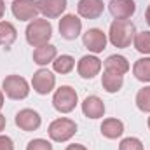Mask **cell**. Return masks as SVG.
Instances as JSON below:
<instances>
[{"instance_id": "cb8c5ba5", "label": "cell", "mask_w": 150, "mask_h": 150, "mask_svg": "<svg viewBox=\"0 0 150 150\" xmlns=\"http://www.w3.org/2000/svg\"><path fill=\"white\" fill-rule=\"evenodd\" d=\"M136 107L142 110V112H150V86L142 87L138 93H136Z\"/></svg>"}, {"instance_id": "ffe728a7", "label": "cell", "mask_w": 150, "mask_h": 150, "mask_svg": "<svg viewBox=\"0 0 150 150\" xmlns=\"http://www.w3.org/2000/svg\"><path fill=\"white\" fill-rule=\"evenodd\" d=\"M18 38V32L12 23L9 21H0V47L9 49Z\"/></svg>"}, {"instance_id": "7402d4cb", "label": "cell", "mask_w": 150, "mask_h": 150, "mask_svg": "<svg viewBox=\"0 0 150 150\" xmlns=\"http://www.w3.org/2000/svg\"><path fill=\"white\" fill-rule=\"evenodd\" d=\"M133 75L140 82H150V58H142L133 65Z\"/></svg>"}, {"instance_id": "5b68a950", "label": "cell", "mask_w": 150, "mask_h": 150, "mask_svg": "<svg viewBox=\"0 0 150 150\" xmlns=\"http://www.w3.org/2000/svg\"><path fill=\"white\" fill-rule=\"evenodd\" d=\"M2 91L11 100H25L30 94V84L19 75H9L2 82Z\"/></svg>"}, {"instance_id": "d6a6232c", "label": "cell", "mask_w": 150, "mask_h": 150, "mask_svg": "<svg viewBox=\"0 0 150 150\" xmlns=\"http://www.w3.org/2000/svg\"><path fill=\"white\" fill-rule=\"evenodd\" d=\"M147 124H149V129H150V117H149V122H147Z\"/></svg>"}, {"instance_id": "1f68e13d", "label": "cell", "mask_w": 150, "mask_h": 150, "mask_svg": "<svg viewBox=\"0 0 150 150\" xmlns=\"http://www.w3.org/2000/svg\"><path fill=\"white\" fill-rule=\"evenodd\" d=\"M4 107V91H0V110Z\"/></svg>"}, {"instance_id": "277c9868", "label": "cell", "mask_w": 150, "mask_h": 150, "mask_svg": "<svg viewBox=\"0 0 150 150\" xmlns=\"http://www.w3.org/2000/svg\"><path fill=\"white\" fill-rule=\"evenodd\" d=\"M79 101L77 91L70 86H61L56 89L54 96H52V107L58 110L59 113H70L75 110Z\"/></svg>"}, {"instance_id": "7a4b0ae2", "label": "cell", "mask_w": 150, "mask_h": 150, "mask_svg": "<svg viewBox=\"0 0 150 150\" xmlns=\"http://www.w3.org/2000/svg\"><path fill=\"white\" fill-rule=\"evenodd\" d=\"M25 35H26V42L32 47H40V45L49 44V40L52 37V26L49 19H33L28 23Z\"/></svg>"}, {"instance_id": "9a60e30c", "label": "cell", "mask_w": 150, "mask_h": 150, "mask_svg": "<svg viewBox=\"0 0 150 150\" xmlns=\"http://www.w3.org/2000/svg\"><path fill=\"white\" fill-rule=\"evenodd\" d=\"M82 113L87 119H101L105 115V103L98 96H87L82 101Z\"/></svg>"}, {"instance_id": "3957f363", "label": "cell", "mask_w": 150, "mask_h": 150, "mask_svg": "<svg viewBox=\"0 0 150 150\" xmlns=\"http://www.w3.org/2000/svg\"><path fill=\"white\" fill-rule=\"evenodd\" d=\"M77 133V124L72 119H67V117H59L56 120H52L47 127V134L52 142L56 143H63V142H68L72 136Z\"/></svg>"}, {"instance_id": "5bb4252c", "label": "cell", "mask_w": 150, "mask_h": 150, "mask_svg": "<svg viewBox=\"0 0 150 150\" xmlns=\"http://www.w3.org/2000/svg\"><path fill=\"white\" fill-rule=\"evenodd\" d=\"M67 9V0H38V11L47 18H59Z\"/></svg>"}, {"instance_id": "4316f807", "label": "cell", "mask_w": 150, "mask_h": 150, "mask_svg": "<svg viewBox=\"0 0 150 150\" xmlns=\"http://www.w3.org/2000/svg\"><path fill=\"white\" fill-rule=\"evenodd\" d=\"M0 150H14V143L9 136H2L0 134Z\"/></svg>"}, {"instance_id": "d6986e66", "label": "cell", "mask_w": 150, "mask_h": 150, "mask_svg": "<svg viewBox=\"0 0 150 150\" xmlns=\"http://www.w3.org/2000/svg\"><path fill=\"white\" fill-rule=\"evenodd\" d=\"M101 86L107 93H119L124 86V75H117V74H112V72H103L101 75Z\"/></svg>"}, {"instance_id": "83f0119b", "label": "cell", "mask_w": 150, "mask_h": 150, "mask_svg": "<svg viewBox=\"0 0 150 150\" xmlns=\"http://www.w3.org/2000/svg\"><path fill=\"white\" fill-rule=\"evenodd\" d=\"M65 150H87L84 145H80V143H72V145H68Z\"/></svg>"}, {"instance_id": "2e32d148", "label": "cell", "mask_w": 150, "mask_h": 150, "mask_svg": "<svg viewBox=\"0 0 150 150\" xmlns=\"http://www.w3.org/2000/svg\"><path fill=\"white\" fill-rule=\"evenodd\" d=\"M56 56H58L56 45L45 44V45L35 47V51H33V63H37L38 67H45V65L52 63L56 59Z\"/></svg>"}, {"instance_id": "f546056e", "label": "cell", "mask_w": 150, "mask_h": 150, "mask_svg": "<svg viewBox=\"0 0 150 150\" xmlns=\"http://www.w3.org/2000/svg\"><path fill=\"white\" fill-rule=\"evenodd\" d=\"M4 14H5V4H4V0H0V19L4 18Z\"/></svg>"}, {"instance_id": "8fae6325", "label": "cell", "mask_w": 150, "mask_h": 150, "mask_svg": "<svg viewBox=\"0 0 150 150\" xmlns=\"http://www.w3.org/2000/svg\"><path fill=\"white\" fill-rule=\"evenodd\" d=\"M77 72L82 79H94L96 75L101 72V59L93 56V54H87V56H82L77 63Z\"/></svg>"}, {"instance_id": "ac0fdd59", "label": "cell", "mask_w": 150, "mask_h": 150, "mask_svg": "<svg viewBox=\"0 0 150 150\" xmlns=\"http://www.w3.org/2000/svg\"><path fill=\"white\" fill-rule=\"evenodd\" d=\"M103 67H105L107 72H112V74H117V75H124V74L129 72V61H127L124 56H120V54H112V56H108V58L105 59Z\"/></svg>"}, {"instance_id": "484cf974", "label": "cell", "mask_w": 150, "mask_h": 150, "mask_svg": "<svg viewBox=\"0 0 150 150\" xmlns=\"http://www.w3.org/2000/svg\"><path fill=\"white\" fill-rule=\"evenodd\" d=\"M26 150H52V145L47 142V140H42V138H35L32 142H28Z\"/></svg>"}, {"instance_id": "44dd1931", "label": "cell", "mask_w": 150, "mask_h": 150, "mask_svg": "<svg viewBox=\"0 0 150 150\" xmlns=\"http://www.w3.org/2000/svg\"><path fill=\"white\" fill-rule=\"evenodd\" d=\"M75 67V59L70 54H61V56H56V59L52 61V68L56 74H70Z\"/></svg>"}, {"instance_id": "52a82bcc", "label": "cell", "mask_w": 150, "mask_h": 150, "mask_svg": "<svg viewBox=\"0 0 150 150\" xmlns=\"http://www.w3.org/2000/svg\"><path fill=\"white\" fill-rule=\"evenodd\" d=\"M56 86V75L47 68H40L37 70L32 77V87L37 94H49Z\"/></svg>"}, {"instance_id": "8992f818", "label": "cell", "mask_w": 150, "mask_h": 150, "mask_svg": "<svg viewBox=\"0 0 150 150\" xmlns=\"http://www.w3.org/2000/svg\"><path fill=\"white\" fill-rule=\"evenodd\" d=\"M11 11L16 19L19 21H33L38 16V2L37 0H14Z\"/></svg>"}, {"instance_id": "ba28073f", "label": "cell", "mask_w": 150, "mask_h": 150, "mask_svg": "<svg viewBox=\"0 0 150 150\" xmlns=\"http://www.w3.org/2000/svg\"><path fill=\"white\" fill-rule=\"evenodd\" d=\"M82 44H84V47H86L89 52H94V54L103 52V51L107 49V35H105L103 30H100V28H91V30H87V32L84 33Z\"/></svg>"}, {"instance_id": "e0dca14e", "label": "cell", "mask_w": 150, "mask_h": 150, "mask_svg": "<svg viewBox=\"0 0 150 150\" xmlns=\"http://www.w3.org/2000/svg\"><path fill=\"white\" fill-rule=\"evenodd\" d=\"M100 131L105 138L108 140H117L124 134V124L119 119H105L100 126Z\"/></svg>"}, {"instance_id": "4dcf8cb0", "label": "cell", "mask_w": 150, "mask_h": 150, "mask_svg": "<svg viewBox=\"0 0 150 150\" xmlns=\"http://www.w3.org/2000/svg\"><path fill=\"white\" fill-rule=\"evenodd\" d=\"M145 19H147V23H149V26H150V5L147 7V12H145Z\"/></svg>"}, {"instance_id": "4fadbf2b", "label": "cell", "mask_w": 150, "mask_h": 150, "mask_svg": "<svg viewBox=\"0 0 150 150\" xmlns=\"http://www.w3.org/2000/svg\"><path fill=\"white\" fill-rule=\"evenodd\" d=\"M108 11L115 19H129L136 12L134 0H110Z\"/></svg>"}, {"instance_id": "d4e9b609", "label": "cell", "mask_w": 150, "mask_h": 150, "mask_svg": "<svg viewBox=\"0 0 150 150\" xmlns=\"http://www.w3.org/2000/svg\"><path fill=\"white\" fill-rule=\"evenodd\" d=\"M119 150H143V143L134 138V136H129V138H124L119 145Z\"/></svg>"}, {"instance_id": "603a6c76", "label": "cell", "mask_w": 150, "mask_h": 150, "mask_svg": "<svg viewBox=\"0 0 150 150\" xmlns=\"http://www.w3.org/2000/svg\"><path fill=\"white\" fill-rule=\"evenodd\" d=\"M134 49L142 54H150V32L143 30V32H138L134 35Z\"/></svg>"}, {"instance_id": "6da1fadb", "label": "cell", "mask_w": 150, "mask_h": 150, "mask_svg": "<svg viewBox=\"0 0 150 150\" xmlns=\"http://www.w3.org/2000/svg\"><path fill=\"white\" fill-rule=\"evenodd\" d=\"M134 35H136V28H134L133 21H129V19H115L110 25L108 38L113 47H119V49L129 47L131 42L134 40Z\"/></svg>"}, {"instance_id": "f1b7e54d", "label": "cell", "mask_w": 150, "mask_h": 150, "mask_svg": "<svg viewBox=\"0 0 150 150\" xmlns=\"http://www.w3.org/2000/svg\"><path fill=\"white\" fill-rule=\"evenodd\" d=\"M5 124H7V120H5V117H4V115L0 113V133H2L4 129H5Z\"/></svg>"}, {"instance_id": "30bf717a", "label": "cell", "mask_w": 150, "mask_h": 150, "mask_svg": "<svg viewBox=\"0 0 150 150\" xmlns=\"http://www.w3.org/2000/svg\"><path fill=\"white\" fill-rule=\"evenodd\" d=\"M40 124H42V119H40L38 112L32 110V108H23V110H19L16 113V126L19 129L26 131V133L37 131L40 127Z\"/></svg>"}, {"instance_id": "9c48e42d", "label": "cell", "mask_w": 150, "mask_h": 150, "mask_svg": "<svg viewBox=\"0 0 150 150\" xmlns=\"http://www.w3.org/2000/svg\"><path fill=\"white\" fill-rule=\"evenodd\" d=\"M59 33L61 37L67 38V40H75V38L80 35L82 32V21L79 19V16L75 14H65L61 19H59Z\"/></svg>"}, {"instance_id": "7c38bea8", "label": "cell", "mask_w": 150, "mask_h": 150, "mask_svg": "<svg viewBox=\"0 0 150 150\" xmlns=\"http://www.w3.org/2000/svg\"><path fill=\"white\" fill-rule=\"evenodd\" d=\"M105 11L103 0H79L77 4V12L80 18L86 19H98Z\"/></svg>"}]
</instances>
